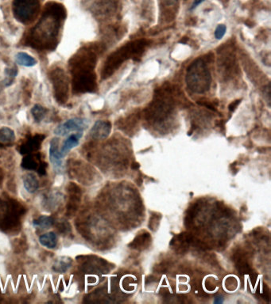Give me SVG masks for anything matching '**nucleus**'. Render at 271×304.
Listing matches in <instances>:
<instances>
[{
    "label": "nucleus",
    "instance_id": "nucleus-1",
    "mask_svg": "<svg viewBox=\"0 0 271 304\" xmlns=\"http://www.w3.org/2000/svg\"><path fill=\"white\" fill-rule=\"evenodd\" d=\"M66 16V9L63 4L57 2L47 3L43 9L41 19L26 35V45L37 51L55 50L59 43Z\"/></svg>",
    "mask_w": 271,
    "mask_h": 304
},
{
    "label": "nucleus",
    "instance_id": "nucleus-2",
    "mask_svg": "<svg viewBox=\"0 0 271 304\" xmlns=\"http://www.w3.org/2000/svg\"><path fill=\"white\" fill-rule=\"evenodd\" d=\"M147 45V40L144 39L133 40L110 54L102 68L101 79H107L111 77L124 62L131 59L137 61L142 55Z\"/></svg>",
    "mask_w": 271,
    "mask_h": 304
},
{
    "label": "nucleus",
    "instance_id": "nucleus-3",
    "mask_svg": "<svg viewBox=\"0 0 271 304\" xmlns=\"http://www.w3.org/2000/svg\"><path fill=\"white\" fill-rule=\"evenodd\" d=\"M175 108L173 92L170 86H163L158 89L153 101L145 111L146 121L151 124H161L169 119Z\"/></svg>",
    "mask_w": 271,
    "mask_h": 304
},
{
    "label": "nucleus",
    "instance_id": "nucleus-4",
    "mask_svg": "<svg viewBox=\"0 0 271 304\" xmlns=\"http://www.w3.org/2000/svg\"><path fill=\"white\" fill-rule=\"evenodd\" d=\"M185 82L187 87L193 93H205L209 91L212 83V75L203 59L196 60L188 67Z\"/></svg>",
    "mask_w": 271,
    "mask_h": 304
},
{
    "label": "nucleus",
    "instance_id": "nucleus-5",
    "mask_svg": "<svg viewBox=\"0 0 271 304\" xmlns=\"http://www.w3.org/2000/svg\"><path fill=\"white\" fill-rule=\"evenodd\" d=\"M96 46H85L76 51L68 61V70L71 75L95 72L98 61Z\"/></svg>",
    "mask_w": 271,
    "mask_h": 304
},
{
    "label": "nucleus",
    "instance_id": "nucleus-6",
    "mask_svg": "<svg viewBox=\"0 0 271 304\" xmlns=\"http://www.w3.org/2000/svg\"><path fill=\"white\" fill-rule=\"evenodd\" d=\"M25 209L19 202L0 199V230L13 231L19 227Z\"/></svg>",
    "mask_w": 271,
    "mask_h": 304
},
{
    "label": "nucleus",
    "instance_id": "nucleus-7",
    "mask_svg": "<svg viewBox=\"0 0 271 304\" xmlns=\"http://www.w3.org/2000/svg\"><path fill=\"white\" fill-rule=\"evenodd\" d=\"M49 78L57 103L60 105L66 104L69 97L70 80L65 73V70L60 67L51 68L49 72Z\"/></svg>",
    "mask_w": 271,
    "mask_h": 304
},
{
    "label": "nucleus",
    "instance_id": "nucleus-8",
    "mask_svg": "<svg viewBox=\"0 0 271 304\" xmlns=\"http://www.w3.org/2000/svg\"><path fill=\"white\" fill-rule=\"evenodd\" d=\"M39 10V0H14L12 3L14 17L22 24H29L33 22L37 18Z\"/></svg>",
    "mask_w": 271,
    "mask_h": 304
},
{
    "label": "nucleus",
    "instance_id": "nucleus-9",
    "mask_svg": "<svg viewBox=\"0 0 271 304\" xmlns=\"http://www.w3.org/2000/svg\"><path fill=\"white\" fill-rule=\"evenodd\" d=\"M72 89L76 94L96 93L98 89L96 72L72 75Z\"/></svg>",
    "mask_w": 271,
    "mask_h": 304
},
{
    "label": "nucleus",
    "instance_id": "nucleus-10",
    "mask_svg": "<svg viewBox=\"0 0 271 304\" xmlns=\"http://www.w3.org/2000/svg\"><path fill=\"white\" fill-rule=\"evenodd\" d=\"M88 121L84 118H72L61 125H58L54 130V134L58 136H65L69 132H82L88 128Z\"/></svg>",
    "mask_w": 271,
    "mask_h": 304
},
{
    "label": "nucleus",
    "instance_id": "nucleus-11",
    "mask_svg": "<svg viewBox=\"0 0 271 304\" xmlns=\"http://www.w3.org/2000/svg\"><path fill=\"white\" fill-rule=\"evenodd\" d=\"M218 64L220 68V72H221L226 79L231 77L236 70V57L234 53L227 52V49L220 51Z\"/></svg>",
    "mask_w": 271,
    "mask_h": 304
},
{
    "label": "nucleus",
    "instance_id": "nucleus-12",
    "mask_svg": "<svg viewBox=\"0 0 271 304\" xmlns=\"http://www.w3.org/2000/svg\"><path fill=\"white\" fill-rule=\"evenodd\" d=\"M45 139L46 136L43 134H36L34 136H31L25 143L21 145L19 149V153L24 156L31 153H36L41 149L42 144Z\"/></svg>",
    "mask_w": 271,
    "mask_h": 304
},
{
    "label": "nucleus",
    "instance_id": "nucleus-13",
    "mask_svg": "<svg viewBox=\"0 0 271 304\" xmlns=\"http://www.w3.org/2000/svg\"><path fill=\"white\" fill-rule=\"evenodd\" d=\"M68 202L67 213L69 216L76 211L82 198V191L76 184L70 183L68 186Z\"/></svg>",
    "mask_w": 271,
    "mask_h": 304
},
{
    "label": "nucleus",
    "instance_id": "nucleus-14",
    "mask_svg": "<svg viewBox=\"0 0 271 304\" xmlns=\"http://www.w3.org/2000/svg\"><path fill=\"white\" fill-rule=\"evenodd\" d=\"M49 151H50L49 152L50 160L54 170L56 171H61V169L62 168V159L64 156L61 154V150H59V139L57 138H54L50 141Z\"/></svg>",
    "mask_w": 271,
    "mask_h": 304
},
{
    "label": "nucleus",
    "instance_id": "nucleus-15",
    "mask_svg": "<svg viewBox=\"0 0 271 304\" xmlns=\"http://www.w3.org/2000/svg\"><path fill=\"white\" fill-rule=\"evenodd\" d=\"M111 123L109 121H98L95 123L90 131V136L94 139H104L110 135Z\"/></svg>",
    "mask_w": 271,
    "mask_h": 304
},
{
    "label": "nucleus",
    "instance_id": "nucleus-16",
    "mask_svg": "<svg viewBox=\"0 0 271 304\" xmlns=\"http://www.w3.org/2000/svg\"><path fill=\"white\" fill-rule=\"evenodd\" d=\"M92 8L96 15H109L117 9V0H94Z\"/></svg>",
    "mask_w": 271,
    "mask_h": 304
},
{
    "label": "nucleus",
    "instance_id": "nucleus-17",
    "mask_svg": "<svg viewBox=\"0 0 271 304\" xmlns=\"http://www.w3.org/2000/svg\"><path fill=\"white\" fill-rule=\"evenodd\" d=\"M150 242H151L150 235L146 231H142L137 235L135 239L128 245V246L131 249L142 251L149 247Z\"/></svg>",
    "mask_w": 271,
    "mask_h": 304
},
{
    "label": "nucleus",
    "instance_id": "nucleus-18",
    "mask_svg": "<svg viewBox=\"0 0 271 304\" xmlns=\"http://www.w3.org/2000/svg\"><path fill=\"white\" fill-rule=\"evenodd\" d=\"M43 163L41 159H40V154H36V153H31L25 156L22 160L21 166L22 168L26 171H37L39 166L41 165Z\"/></svg>",
    "mask_w": 271,
    "mask_h": 304
},
{
    "label": "nucleus",
    "instance_id": "nucleus-19",
    "mask_svg": "<svg viewBox=\"0 0 271 304\" xmlns=\"http://www.w3.org/2000/svg\"><path fill=\"white\" fill-rule=\"evenodd\" d=\"M72 259L68 257H59L56 259L53 265V270L56 273H65L70 269Z\"/></svg>",
    "mask_w": 271,
    "mask_h": 304
},
{
    "label": "nucleus",
    "instance_id": "nucleus-20",
    "mask_svg": "<svg viewBox=\"0 0 271 304\" xmlns=\"http://www.w3.org/2000/svg\"><path fill=\"white\" fill-rule=\"evenodd\" d=\"M82 137V132H76L68 136L63 143L61 148V154L65 156L69 150L76 147L79 144L80 139Z\"/></svg>",
    "mask_w": 271,
    "mask_h": 304
},
{
    "label": "nucleus",
    "instance_id": "nucleus-21",
    "mask_svg": "<svg viewBox=\"0 0 271 304\" xmlns=\"http://www.w3.org/2000/svg\"><path fill=\"white\" fill-rule=\"evenodd\" d=\"M23 185L25 189L30 193L37 192L39 188V182L35 174L33 173H27L23 176Z\"/></svg>",
    "mask_w": 271,
    "mask_h": 304
},
{
    "label": "nucleus",
    "instance_id": "nucleus-22",
    "mask_svg": "<svg viewBox=\"0 0 271 304\" xmlns=\"http://www.w3.org/2000/svg\"><path fill=\"white\" fill-rule=\"evenodd\" d=\"M15 141V132L11 128L8 127L0 128V145H12Z\"/></svg>",
    "mask_w": 271,
    "mask_h": 304
},
{
    "label": "nucleus",
    "instance_id": "nucleus-23",
    "mask_svg": "<svg viewBox=\"0 0 271 304\" xmlns=\"http://www.w3.org/2000/svg\"><path fill=\"white\" fill-rule=\"evenodd\" d=\"M15 61L17 64H19L21 66L28 67V68L35 66L37 63V60L34 57L23 52L18 53L15 55Z\"/></svg>",
    "mask_w": 271,
    "mask_h": 304
},
{
    "label": "nucleus",
    "instance_id": "nucleus-24",
    "mask_svg": "<svg viewBox=\"0 0 271 304\" xmlns=\"http://www.w3.org/2000/svg\"><path fill=\"white\" fill-rule=\"evenodd\" d=\"M39 242L47 249H54L57 245V235L53 231L46 233L39 237Z\"/></svg>",
    "mask_w": 271,
    "mask_h": 304
},
{
    "label": "nucleus",
    "instance_id": "nucleus-25",
    "mask_svg": "<svg viewBox=\"0 0 271 304\" xmlns=\"http://www.w3.org/2000/svg\"><path fill=\"white\" fill-rule=\"evenodd\" d=\"M62 195L61 193H52L50 196L45 198V208L50 209V211L56 210L57 207H59L62 200Z\"/></svg>",
    "mask_w": 271,
    "mask_h": 304
},
{
    "label": "nucleus",
    "instance_id": "nucleus-26",
    "mask_svg": "<svg viewBox=\"0 0 271 304\" xmlns=\"http://www.w3.org/2000/svg\"><path fill=\"white\" fill-rule=\"evenodd\" d=\"M54 219L50 216H41L38 218L33 220V227H37L42 230L49 229L54 225Z\"/></svg>",
    "mask_w": 271,
    "mask_h": 304
},
{
    "label": "nucleus",
    "instance_id": "nucleus-27",
    "mask_svg": "<svg viewBox=\"0 0 271 304\" xmlns=\"http://www.w3.org/2000/svg\"><path fill=\"white\" fill-rule=\"evenodd\" d=\"M47 111V109L42 107L41 105H35L30 110L33 120L37 123H40L44 119Z\"/></svg>",
    "mask_w": 271,
    "mask_h": 304
},
{
    "label": "nucleus",
    "instance_id": "nucleus-28",
    "mask_svg": "<svg viewBox=\"0 0 271 304\" xmlns=\"http://www.w3.org/2000/svg\"><path fill=\"white\" fill-rule=\"evenodd\" d=\"M17 75H18V70L16 68H7L5 71V80H4L5 86H11L13 83L14 79H15Z\"/></svg>",
    "mask_w": 271,
    "mask_h": 304
},
{
    "label": "nucleus",
    "instance_id": "nucleus-29",
    "mask_svg": "<svg viewBox=\"0 0 271 304\" xmlns=\"http://www.w3.org/2000/svg\"><path fill=\"white\" fill-rule=\"evenodd\" d=\"M162 216L158 213H153L151 217L149 218V227L151 231H155L158 229Z\"/></svg>",
    "mask_w": 271,
    "mask_h": 304
},
{
    "label": "nucleus",
    "instance_id": "nucleus-30",
    "mask_svg": "<svg viewBox=\"0 0 271 304\" xmlns=\"http://www.w3.org/2000/svg\"><path fill=\"white\" fill-rule=\"evenodd\" d=\"M57 230L64 235H67L71 231L70 224H68V222L65 221V220H62L57 225Z\"/></svg>",
    "mask_w": 271,
    "mask_h": 304
},
{
    "label": "nucleus",
    "instance_id": "nucleus-31",
    "mask_svg": "<svg viewBox=\"0 0 271 304\" xmlns=\"http://www.w3.org/2000/svg\"><path fill=\"white\" fill-rule=\"evenodd\" d=\"M226 30H227V27L224 25H219L215 30V37L217 40H221L224 35L226 33Z\"/></svg>",
    "mask_w": 271,
    "mask_h": 304
},
{
    "label": "nucleus",
    "instance_id": "nucleus-32",
    "mask_svg": "<svg viewBox=\"0 0 271 304\" xmlns=\"http://www.w3.org/2000/svg\"><path fill=\"white\" fill-rule=\"evenodd\" d=\"M226 286H227V289L230 290V291L234 290L237 286V281L235 278H229L226 281Z\"/></svg>",
    "mask_w": 271,
    "mask_h": 304
},
{
    "label": "nucleus",
    "instance_id": "nucleus-33",
    "mask_svg": "<svg viewBox=\"0 0 271 304\" xmlns=\"http://www.w3.org/2000/svg\"><path fill=\"white\" fill-rule=\"evenodd\" d=\"M240 101H241V100H236V101L233 102V103H230V105H229V110H230V111H231V112H233V111H234L235 110H236V108H237V107H238V105L240 104Z\"/></svg>",
    "mask_w": 271,
    "mask_h": 304
},
{
    "label": "nucleus",
    "instance_id": "nucleus-34",
    "mask_svg": "<svg viewBox=\"0 0 271 304\" xmlns=\"http://www.w3.org/2000/svg\"><path fill=\"white\" fill-rule=\"evenodd\" d=\"M205 0H195L194 1L193 4H192V8H191V10H193L194 8H197L198 5L201 4V3H203Z\"/></svg>",
    "mask_w": 271,
    "mask_h": 304
},
{
    "label": "nucleus",
    "instance_id": "nucleus-35",
    "mask_svg": "<svg viewBox=\"0 0 271 304\" xmlns=\"http://www.w3.org/2000/svg\"><path fill=\"white\" fill-rule=\"evenodd\" d=\"M139 164L138 163H134L131 164V168L133 169V170H138L139 168Z\"/></svg>",
    "mask_w": 271,
    "mask_h": 304
},
{
    "label": "nucleus",
    "instance_id": "nucleus-36",
    "mask_svg": "<svg viewBox=\"0 0 271 304\" xmlns=\"http://www.w3.org/2000/svg\"><path fill=\"white\" fill-rule=\"evenodd\" d=\"M215 302L216 303H222L223 302V298L222 297H216V299H215Z\"/></svg>",
    "mask_w": 271,
    "mask_h": 304
},
{
    "label": "nucleus",
    "instance_id": "nucleus-37",
    "mask_svg": "<svg viewBox=\"0 0 271 304\" xmlns=\"http://www.w3.org/2000/svg\"><path fill=\"white\" fill-rule=\"evenodd\" d=\"M166 4H168V5H173V4H175L177 2V0H164Z\"/></svg>",
    "mask_w": 271,
    "mask_h": 304
}]
</instances>
